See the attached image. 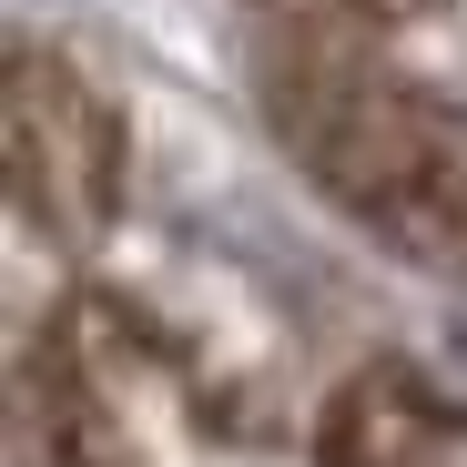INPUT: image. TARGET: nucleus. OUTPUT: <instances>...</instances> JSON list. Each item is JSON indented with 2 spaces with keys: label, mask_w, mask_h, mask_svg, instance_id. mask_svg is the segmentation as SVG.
Returning <instances> with one entry per match:
<instances>
[{
  "label": "nucleus",
  "mask_w": 467,
  "mask_h": 467,
  "mask_svg": "<svg viewBox=\"0 0 467 467\" xmlns=\"http://www.w3.org/2000/svg\"><path fill=\"white\" fill-rule=\"evenodd\" d=\"M316 467H467V397H447L417 366H366L336 386Z\"/></svg>",
  "instance_id": "obj_3"
},
{
  "label": "nucleus",
  "mask_w": 467,
  "mask_h": 467,
  "mask_svg": "<svg viewBox=\"0 0 467 467\" xmlns=\"http://www.w3.org/2000/svg\"><path fill=\"white\" fill-rule=\"evenodd\" d=\"M11 203L61 244H92L122 213V112L41 41H11Z\"/></svg>",
  "instance_id": "obj_2"
},
{
  "label": "nucleus",
  "mask_w": 467,
  "mask_h": 467,
  "mask_svg": "<svg viewBox=\"0 0 467 467\" xmlns=\"http://www.w3.org/2000/svg\"><path fill=\"white\" fill-rule=\"evenodd\" d=\"M275 132L356 223L417 254H467V122L386 61L376 21H285L265 61Z\"/></svg>",
  "instance_id": "obj_1"
}]
</instances>
